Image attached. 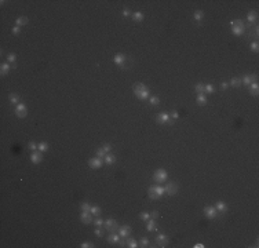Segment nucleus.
<instances>
[{"label":"nucleus","mask_w":259,"mask_h":248,"mask_svg":"<svg viewBox=\"0 0 259 248\" xmlns=\"http://www.w3.org/2000/svg\"><path fill=\"white\" fill-rule=\"evenodd\" d=\"M90 208H91V205H90L87 201H83L82 204H80V210L82 211H85V212H90Z\"/></svg>","instance_id":"79ce46f5"},{"label":"nucleus","mask_w":259,"mask_h":248,"mask_svg":"<svg viewBox=\"0 0 259 248\" xmlns=\"http://www.w3.org/2000/svg\"><path fill=\"white\" fill-rule=\"evenodd\" d=\"M131 230H132L131 226H128V225H121V226H119V232H117V233L120 235L121 238H127L130 235H131Z\"/></svg>","instance_id":"ddd939ff"},{"label":"nucleus","mask_w":259,"mask_h":248,"mask_svg":"<svg viewBox=\"0 0 259 248\" xmlns=\"http://www.w3.org/2000/svg\"><path fill=\"white\" fill-rule=\"evenodd\" d=\"M168 179V172L164 168H159V170L154 171L153 174V181L156 182V184H163V182H165V181Z\"/></svg>","instance_id":"7ed1b4c3"},{"label":"nucleus","mask_w":259,"mask_h":248,"mask_svg":"<svg viewBox=\"0 0 259 248\" xmlns=\"http://www.w3.org/2000/svg\"><path fill=\"white\" fill-rule=\"evenodd\" d=\"M131 18H132L134 22H142L145 15H143V13H141V11H135V13L131 14Z\"/></svg>","instance_id":"b1692460"},{"label":"nucleus","mask_w":259,"mask_h":248,"mask_svg":"<svg viewBox=\"0 0 259 248\" xmlns=\"http://www.w3.org/2000/svg\"><path fill=\"white\" fill-rule=\"evenodd\" d=\"M80 221H82V223H84V225H91L92 222H94V219H92V214L91 212L82 211V214H80Z\"/></svg>","instance_id":"4468645a"},{"label":"nucleus","mask_w":259,"mask_h":248,"mask_svg":"<svg viewBox=\"0 0 259 248\" xmlns=\"http://www.w3.org/2000/svg\"><path fill=\"white\" fill-rule=\"evenodd\" d=\"M203 212H204L207 219H215V218L218 217V211H216L215 205H205Z\"/></svg>","instance_id":"423d86ee"},{"label":"nucleus","mask_w":259,"mask_h":248,"mask_svg":"<svg viewBox=\"0 0 259 248\" xmlns=\"http://www.w3.org/2000/svg\"><path fill=\"white\" fill-rule=\"evenodd\" d=\"M203 18H204V13H203L201 10H196L193 13V19L196 21V22H201Z\"/></svg>","instance_id":"cd10ccee"},{"label":"nucleus","mask_w":259,"mask_h":248,"mask_svg":"<svg viewBox=\"0 0 259 248\" xmlns=\"http://www.w3.org/2000/svg\"><path fill=\"white\" fill-rule=\"evenodd\" d=\"M103 229L108 230L109 233L110 232H119V223L116 222V219H113V218H108V219L103 222Z\"/></svg>","instance_id":"39448f33"},{"label":"nucleus","mask_w":259,"mask_h":248,"mask_svg":"<svg viewBox=\"0 0 259 248\" xmlns=\"http://www.w3.org/2000/svg\"><path fill=\"white\" fill-rule=\"evenodd\" d=\"M170 120H171V116H170V113H167V112H160L156 116L157 124H168Z\"/></svg>","instance_id":"9b49d317"},{"label":"nucleus","mask_w":259,"mask_h":248,"mask_svg":"<svg viewBox=\"0 0 259 248\" xmlns=\"http://www.w3.org/2000/svg\"><path fill=\"white\" fill-rule=\"evenodd\" d=\"M159 217H160V214H159V211L157 210H153L152 212H150V218H153V219H157Z\"/></svg>","instance_id":"09e8293b"},{"label":"nucleus","mask_w":259,"mask_h":248,"mask_svg":"<svg viewBox=\"0 0 259 248\" xmlns=\"http://www.w3.org/2000/svg\"><path fill=\"white\" fill-rule=\"evenodd\" d=\"M215 87L212 84H204V94H214Z\"/></svg>","instance_id":"c9c22d12"},{"label":"nucleus","mask_w":259,"mask_h":248,"mask_svg":"<svg viewBox=\"0 0 259 248\" xmlns=\"http://www.w3.org/2000/svg\"><path fill=\"white\" fill-rule=\"evenodd\" d=\"M11 70V65L8 64V62H4V64H1V66H0V73H1V76H6L8 75Z\"/></svg>","instance_id":"5701e85b"},{"label":"nucleus","mask_w":259,"mask_h":248,"mask_svg":"<svg viewBox=\"0 0 259 248\" xmlns=\"http://www.w3.org/2000/svg\"><path fill=\"white\" fill-rule=\"evenodd\" d=\"M230 85L234 87V88H239L240 85H241V79L240 77H233L232 80H230Z\"/></svg>","instance_id":"7c9ffc66"},{"label":"nucleus","mask_w":259,"mask_h":248,"mask_svg":"<svg viewBox=\"0 0 259 248\" xmlns=\"http://www.w3.org/2000/svg\"><path fill=\"white\" fill-rule=\"evenodd\" d=\"M196 102H197L200 106H205L208 103L207 95H205V94H197V97H196Z\"/></svg>","instance_id":"412c9836"},{"label":"nucleus","mask_w":259,"mask_h":248,"mask_svg":"<svg viewBox=\"0 0 259 248\" xmlns=\"http://www.w3.org/2000/svg\"><path fill=\"white\" fill-rule=\"evenodd\" d=\"M139 219H142V221L146 222L147 219H150V212H149V211H143V212H141V214H139Z\"/></svg>","instance_id":"58836bf2"},{"label":"nucleus","mask_w":259,"mask_h":248,"mask_svg":"<svg viewBox=\"0 0 259 248\" xmlns=\"http://www.w3.org/2000/svg\"><path fill=\"white\" fill-rule=\"evenodd\" d=\"M228 87H229V83H226V82H223V83L221 84V88H222V90H226Z\"/></svg>","instance_id":"5fc2aeb1"},{"label":"nucleus","mask_w":259,"mask_h":248,"mask_svg":"<svg viewBox=\"0 0 259 248\" xmlns=\"http://www.w3.org/2000/svg\"><path fill=\"white\" fill-rule=\"evenodd\" d=\"M249 50L254 51V52H258L259 51V43L258 41H252V43L249 44Z\"/></svg>","instance_id":"37998d69"},{"label":"nucleus","mask_w":259,"mask_h":248,"mask_svg":"<svg viewBox=\"0 0 259 248\" xmlns=\"http://www.w3.org/2000/svg\"><path fill=\"white\" fill-rule=\"evenodd\" d=\"M170 116H171V119H178V117H179V112H178V110H172V112L170 113Z\"/></svg>","instance_id":"603ef678"},{"label":"nucleus","mask_w":259,"mask_h":248,"mask_svg":"<svg viewBox=\"0 0 259 248\" xmlns=\"http://www.w3.org/2000/svg\"><path fill=\"white\" fill-rule=\"evenodd\" d=\"M37 145L39 143H36L34 141H29V142H28V149L34 152V150H37Z\"/></svg>","instance_id":"ea45409f"},{"label":"nucleus","mask_w":259,"mask_h":248,"mask_svg":"<svg viewBox=\"0 0 259 248\" xmlns=\"http://www.w3.org/2000/svg\"><path fill=\"white\" fill-rule=\"evenodd\" d=\"M247 21H248L249 24H255L256 21H258V13L256 11H248V14H247Z\"/></svg>","instance_id":"aec40b11"},{"label":"nucleus","mask_w":259,"mask_h":248,"mask_svg":"<svg viewBox=\"0 0 259 248\" xmlns=\"http://www.w3.org/2000/svg\"><path fill=\"white\" fill-rule=\"evenodd\" d=\"M215 208H216V211H218V212H226L229 207H228V204H226L225 201L218 200L216 203H215Z\"/></svg>","instance_id":"a211bd4d"},{"label":"nucleus","mask_w":259,"mask_h":248,"mask_svg":"<svg viewBox=\"0 0 259 248\" xmlns=\"http://www.w3.org/2000/svg\"><path fill=\"white\" fill-rule=\"evenodd\" d=\"M149 103L152 106H159V105H160V98H159L157 95H152L149 98Z\"/></svg>","instance_id":"c756f323"},{"label":"nucleus","mask_w":259,"mask_h":248,"mask_svg":"<svg viewBox=\"0 0 259 248\" xmlns=\"http://www.w3.org/2000/svg\"><path fill=\"white\" fill-rule=\"evenodd\" d=\"M119 247H126V241H124L123 238L120 240V243H119Z\"/></svg>","instance_id":"6e6d98bb"},{"label":"nucleus","mask_w":259,"mask_h":248,"mask_svg":"<svg viewBox=\"0 0 259 248\" xmlns=\"http://www.w3.org/2000/svg\"><path fill=\"white\" fill-rule=\"evenodd\" d=\"M164 190H165V194H168V196H175L178 193V184L177 182H168L164 186Z\"/></svg>","instance_id":"9d476101"},{"label":"nucleus","mask_w":259,"mask_h":248,"mask_svg":"<svg viewBox=\"0 0 259 248\" xmlns=\"http://www.w3.org/2000/svg\"><path fill=\"white\" fill-rule=\"evenodd\" d=\"M165 194V190H164V186H161V185H153V186H150L149 189H147V196H149V199H152V200H157V199H160L161 196H164Z\"/></svg>","instance_id":"f03ea898"},{"label":"nucleus","mask_w":259,"mask_h":248,"mask_svg":"<svg viewBox=\"0 0 259 248\" xmlns=\"http://www.w3.org/2000/svg\"><path fill=\"white\" fill-rule=\"evenodd\" d=\"M248 92L251 94V95H254V97H256L259 94V84L256 82H254V83H251V84L248 85Z\"/></svg>","instance_id":"f3484780"},{"label":"nucleus","mask_w":259,"mask_h":248,"mask_svg":"<svg viewBox=\"0 0 259 248\" xmlns=\"http://www.w3.org/2000/svg\"><path fill=\"white\" fill-rule=\"evenodd\" d=\"M254 82H256V75H248V73H247V75H244L241 77V84L247 85V87Z\"/></svg>","instance_id":"dca6fc26"},{"label":"nucleus","mask_w":259,"mask_h":248,"mask_svg":"<svg viewBox=\"0 0 259 248\" xmlns=\"http://www.w3.org/2000/svg\"><path fill=\"white\" fill-rule=\"evenodd\" d=\"M103 222H105V221H103L101 217H97L95 219H94V222H92V223L95 225V226H103Z\"/></svg>","instance_id":"a18cd8bd"},{"label":"nucleus","mask_w":259,"mask_h":248,"mask_svg":"<svg viewBox=\"0 0 259 248\" xmlns=\"http://www.w3.org/2000/svg\"><path fill=\"white\" fill-rule=\"evenodd\" d=\"M131 14H132V13H131V11H130L128 8H127V7H124V8H123V11H121V15H123L124 18L130 17V15H131Z\"/></svg>","instance_id":"de8ad7c7"},{"label":"nucleus","mask_w":259,"mask_h":248,"mask_svg":"<svg viewBox=\"0 0 259 248\" xmlns=\"http://www.w3.org/2000/svg\"><path fill=\"white\" fill-rule=\"evenodd\" d=\"M15 116H17L18 119H24V117L28 116V108L25 103L19 102V103L15 106Z\"/></svg>","instance_id":"0eeeda50"},{"label":"nucleus","mask_w":259,"mask_h":248,"mask_svg":"<svg viewBox=\"0 0 259 248\" xmlns=\"http://www.w3.org/2000/svg\"><path fill=\"white\" fill-rule=\"evenodd\" d=\"M134 94L141 101H146V99L150 98V90L145 83H136L134 85Z\"/></svg>","instance_id":"f257e3e1"},{"label":"nucleus","mask_w":259,"mask_h":248,"mask_svg":"<svg viewBox=\"0 0 259 248\" xmlns=\"http://www.w3.org/2000/svg\"><path fill=\"white\" fill-rule=\"evenodd\" d=\"M48 149H50V146H48V143H47V142H40V143L37 145V150H39V152H41V153H43V152H47Z\"/></svg>","instance_id":"473e14b6"},{"label":"nucleus","mask_w":259,"mask_h":248,"mask_svg":"<svg viewBox=\"0 0 259 248\" xmlns=\"http://www.w3.org/2000/svg\"><path fill=\"white\" fill-rule=\"evenodd\" d=\"M146 230L147 232H154L156 230V222H154L153 218H150L146 221Z\"/></svg>","instance_id":"bb28decb"},{"label":"nucleus","mask_w":259,"mask_h":248,"mask_svg":"<svg viewBox=\"0 0 259 248\" xmlns=\"http://www.w3.org/2000/svg\"><path fill=\"white\" fill-rule=\"evenodd\" d=\"M102 149L105 150L106 153H109L110 150H112V145H110V143H105V145H102Z\"/></svg>","instance_id":"8fccbe9b"},{"label":"nucleus","mask_w":259,"mask_h":248,"mask_svg":"<svg viewBox=\"0 0 259 248\" xmlns=\"http://www.w3.org/2000/svg\"><path fill=\"white\" fill-rule=\"evenodd\" d=\"M95 245L92 244L91 241H83L82 244H80V248H94Z\"/></svg>","instance_id":"49530a36"},{"label":"nucleus","mask_w":259,"mask_h":248,"mask_svg":"<svg viewBox=\"0 0 259 248\" xmlns=\"http://www.w3.org/2000/svg\"><path fill=\"white\" fill-rule=\"evenodd\" d=\"M126 247H128V248H136V247H139V244H138V241H136L135 238H132V237H127V240H126Z\"/></svg>","instance_id":"a878e982"},{"label":"nucleus","mask_w":259,"mask_h":248,"mask_svg":"<svg viewBox=\"0 0 259 248\" xmlns=\"http://www.w3.org/2000/svg\"><path fill=\"white\" fill-rule=\"evenodd\" d=\"M88 166L90 168H92V170H99V168H102L103 166V159H99V157H91V159L88 160Z\"/></svg>","instance_id":"6e6552de"},{"label":"nucleus","mask_w":259,"mask_h":248,"mask_svg":"<svg viewBox=\"0 0 259 248\" xmlns=\"http://www.w3.org/2000/svg\"><path fill=\"white\" fill-rule=\"evenodd\" d=\"M154 241H156L157 247L164 248V247H167L168 241H170V238H168L167 235H164V233H159V235L156 236V240H154Z\"/></svg>","instance_id":"1a4fd4ad"},{"label":"nucleus","mask_w":259,"mask_h":248,"mask_svg":"<svg viewBox=\"0 0 259 248\" xmlns=\"http://www.w3.org/2000/svg\"><path fill=\"white\" fill-rule=\"evenodd\" d=\"M95 156H97V157H99V159H103V157L106 156V152L102 149V148H99V149H97Z\"/></svg>","instance_id":"c03bdc74"},{"label":"nucleus","mask_w":259,"mask_h":248,"mask_svg":"<svg viewBox=\"0 0 259 248\" xmlns=\"http://www.w3.org/2000/svg\"><path fill=\"white\" fill-rule=\"evenodd\" d=\"M230 26H244V21L237 18V19L230 21Z\"/></svg>","instance_id":"4c0bfd02"},{"label":"nucleus","mask_w":259,"mask_h":248,"mask_svg":"<svg viewBox=\"0 0 259 248\" xmlns=\"http://www.w3.org/2000/svg\"><path fill=\"white\" fill-rule=\"evenodd\" d=\"M6 59H7V62H8V64H14V65H15V61H17V54L10 52V54H7Z\"/></svg>","instance_id":"2f4dec72"},{"label":"nucleus","mask_w":259,"mask_h":248,"mask_svg":"<svg viewBox=\"0 0 259 248\" xmlns=\"http://www.w3.org/2000/svg\"><path fill=\"white\" fill-rule=\"evenodd\" d=\"M90 212L92 214V217H99V215L102 214V212H101V207H99V205H91V208H90Z\"/></svg>","instance_id":"c85d7f7f"},{"label":"nucleus","mask_w":259,"mask_h":248,"mask_svg":"<svg viewBox=\"0 0 259 248\" xmlns=\"http://www.w3.org/2000/svg\"><path fill=\"white\" fill-rule=\"evenodd\" d=\"M149 244H150V241H149V238L147 237H142L141 238V241H139V245L142 248H146V247H149Z\"/></svg>","instance_id":"a19ab883"},{"label":"nucleus","mask_w":259,"mask_h":248,"mask_svg":"<svg viewBox=\"0 0 259 248\" xmlns=\"http://www.w3.org/2000/svg\"><path fill=\"white\" fill-rule=\"evenodd\" d=\"M127 61H128V58H127V55L123 54V52H117V54H115V57H113V62H115L117 66L123 68L124 70L127 69V66H126Z\"/></svg>","instance_id":"20e7f679"},{"label":"nucleus","mask_w":259,"mask_h":248,"mask_svg":"<svg viewBox=\"0 0 259 248\" xmlns=\"http://www.w3.org/2000/svg\"><path fill=\"white\" fill-rule=\"evenodd\" d=\"M103 163L108 164V166H112V164L116 163V156L112 154V153H106V156L103 157Z\"/></svg>","instance_id":"6ab92c4d"},{"label":"nucleus","mask_w":259,"mask_h":248,"mask_svg":"<svg viewBox=\"0 0 259 248\" xmlns=\"http://www.w3.org/2000/svg\"><path fill=\"white\" fill-rule=\"evenodd\" d=\"M11 32H13V34H19L21 33V28L19 26H13V29H11Z\"/></svg>","instance_id":"3c124183"},{"label":"nucleus","mask_w":259,"mask_h":248,"mask_svg":"<svg viewBox=\"0 0 259 248\" xmlns=\"http://www.w3.org/2000/svg\"><path fill=\"white\" fill-rule=\"evenodd\" d=\"M10 103L17 106L18 103H19V95H17V94H10Z\"/></svg>","instance_id":"72a5a7b5"},{"label":"nucleus","mask_w":259,"mask_h":248,"mask_svg":"<svg viewBox=\"0 0 259 248\" xmlns=\"http://www.w3.org/2000/svg\"><path fill=\"white\" fill-rule=\"evenodd\" d=\"M103 232H105V229H102V226H95V230H94V235L97 236V237H102L103 236Z\"/></svg>","instance_id":"e433bc0d"},{"label":"nucleus","mask_w":259,"mask_h":248,"mask_svg":"<svg viewBox=\"0 0 259 248\" xmlns=\"http://www.w3.org/2000/svg\"><path fill=\"white\" fill-rule=\"evenodd\" d=\"M246 32V25L244 26H232V33L234 36H243Z\"/></svg>","instance_id":"4be33fe9"},{"label":"nucleus","mask_w":259,"mask_h":248,"mask_svg":"<svg viewBox=\"0 0 259 248\" xmlns=\"http://www.w3.org/2000/svg\"><path fill=\"white\" fill-rule=\"evenodd\" d=\"M43 160H44L43 153L39 152V150H34V152L31 154V163H33V164H40Z\"/></svg>","instance_id":"2eb2a0df"},{"label":"nucleus","mask_w":259,"mask_h":248,"mask_svg":"<svg viewBox=\"0 0 259 248\" xmlns=\"http://www.w3.org/2000/svg\"><path fill=\"white\" fill-rule=\"evenodd\" d=\"M120 240H121V237H120V235L117 233V232H110L109 235H108V238H106V241H108V244H119Z\"/></svg>","instance_id":"f8f14e48"},{"label":"nucleus","mask_w":259,"mask_h":248,"mask_svg":"<svg viewBox=\"0 0 259 248\" xmlns=\"http://www.w3.org/2000/svg\"><path fill=\"white\" fill-rule=\"evenodd\" d=\"M28 22H29V18L28 17H18L17 19H15V26H25V25H28Z\"/></svg>","instance_id":"393cba45"},{"label":"nucleus","mask_w":259,"mask_h":248,"mask_svg":"<svg viewBox=\"0 0 259 248\" xmlns=\"http://www.w3.org/2000/svg\"><path fill=\"white\" fill-rule=\"evenodd\" d=\"M205 245L203 244V243H196V244L193 245V248H204Z\"/></svg>","instance_id":"864d4df0"},{"label":"nucleus","mask_w":259,"mask_h":248,"mask_svg":"<svg viewBox=\"0 0 259 248\" xmlns=\"http://www.w3.org/2000/svg\"><path fill=\"white\" fill-rule=\"evenodd\" d=\"M194 91L197 92V94H204V84H203V83L194 84Z\"/></svg>","instance_id":"f704fd0d"}]
</instances>
